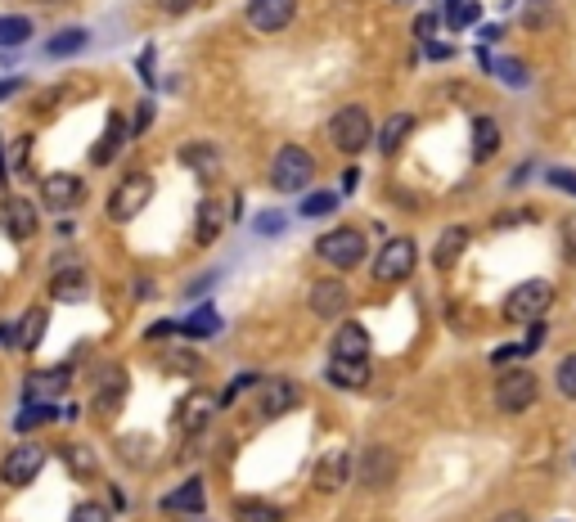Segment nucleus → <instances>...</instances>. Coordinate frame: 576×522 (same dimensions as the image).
<instances>
[{"label":"nucleus","mask_w":576,"mask_h":522,"mask_svg":"<svg viewBox=\"0 0 576 522\" xmlns=\"http://www.w3.org/2000/svg\"><path fill=\"white\" fill-rule=\"evenodd\" d=\"M252 383H257V374H243V378H234V383L221 392V405H234V401H239V392H243V387H252Z\"/></svg>","instance_id":"nucleus-43"},{"label":"nucleus","mask_w":576,"mask_h":522,"mask_svg":"<svg viewBox=\"0 0 576 522\" xmlns=\"http://www.w3.org/2000/svg\"><path fill=\"white\" fill-rule=\"evenodd\" d=\"M545 324H540V320H531V329H527V342H522V351H527V356H531V351H536L540 347V342H545Z\"/></svg>","instance_id":"nucleus-48"},{"label":"nucleus","mask_w":576,"mask_h":522,"mask_svg":"<svg viewBox=\"0 0 576 522\" xmlns=\"http://www.w3.org/2000/svg\"><path fill=\"white\" fill-rule=\"evenodd\" d=\"M554 387H558V396H567V401H576V351H572V356H563V360H558Z\"/></svg>","instance_id":"nucleus-36"},{"label":"nucleus","mask_w":576,"mask_h":522,"mask_svg":"<svg viewBox=\"0 0 576 522\" xmlns=\"http://www.w3.org/2000/svg\"><path fill=\"white\" fill-rule=\"evenodd\" d=\"M347 477H351V455H347V450H329V455L315 464V486H320V491H338Z\"/></svg>","instance_id":"nucleus-22"},{"label":"nucleus","mask_w":576,"mask_h":522,"mask_svg":"<svg viewBox=\"0 0 576 522\" xmlns=\"http://www.w3.org/2000/svg\"><path fill=\"white\" fill-rule=\"evenodd\" d=\"M248 23L257 27V32H284L288 23H293V14H297V0H248Z\"/></svg>","instance_id":"nucleus-10"},{"label":"nucleus","mask_w":576,"mask_h":522,"mask_svg":"<svg viewBox=\"0 0 576 522\" xmlns=\"http://www.w3.org/2000/svg\"><path fill=\"white\" fill-rule=\"evenodd\" d=\"M234 509H239L243 522H279V518H284V513H279L275 504H266V500H239Z\"/></svg>","instance_id":"nucleus-35"},{"label":"nucleus","mask_w":576,"mask_h":522,"mask_svg":"<svg viewBox=\"0 0 576 522\" xmlns=\"http://www.w3.org/2000/svg\"><path fill=\"white\" fill-rule=\"evenodd\" d=\"M329 140L338 153H360L369 140H374V122H369V113L360 104H347L333 113L329 122Z\"/></svg>","instance_id":"nucleus-4"},{"label":"nucleus","mask_w":576,"mask_h":522,"mask_svg":"<svg viewBox=\"0 0 576 522\" xmlns=\"http://www.w3.org/2000/svg\"><path fill=\"white\" fill-rule=\"evenodd\" d=\"M50 297H59V302H86L90 297V275L81 266H59L50 275Z\"/></svg>","instance_id":"nucleus-15"},{"label":"nucleus","mask_w":576,"mask_h":522,"mask_svg":"<svg viewBox=\"0 0 576 522\" xmlns=\"http://www.w3.org/2000/svg\"><path fill=\"white\" fill-rule=\"evenodd\" d=\"M158 9H167V14H189L194 0H158Z\"/></svg>","instance_id":"nucleus-51"},{"label":"nucleus","mask_w":576,"mask_h":522,"mask_svg":"<svg viewBox=\"0 0 576 522\" xmlns=\"http://www.w3.org/2000/svg\"><path fill=\"white\" fill-rule=\"evenodd\" d=\"M234 207H225L221 198H203V207H198V225H194V239H198V248H207V243H216L221 239V230H225V216H230Z\"/></svg>","instance_id":"nucleus-17"},{"label":"nucleus","mask_w":576,"mask_h":522,"mask_svg":"<svg viewBox=\"0 0 576 522\" xmlns=\"http://www.w3.org/2000/svg\"><path fill=\"white\" fill-rule=\"evenodd\" d=\"M27 36H32V18H23V14L0 18V50H14V45H23Z\"/></svg>","instance_id":"nucleus-30"},{"label":"nucleus","mask_w":576,"mask_h":522,"mask_svg":"<svg viewBox=\"0 0 576 522\" xmlns=\"http://www.w3.org/2000/svg\"><path fill=\"white\" fill-rule=\"evenodd\" d=\"M324 378H329L333 387H342V392H360V387L369 383V369H365V360H333Z\"/></svg>","instance_id":"nucleus-26"},{"label":"nucleus","mask_w":576,"mask_h":522,"mask_svg":"<svg viewBox=\"0 0 576 522\" xmlns=\"http://www.w3.org/2000/svg\"><path fill=\"white\" fill-rule=\"evenodd\" d=\"M86 41H90L86 27H63V32H54V36H50L45 54H50V59H72V54H77Z\"/></svg>","instance_id":"nucleus-27"},{"label":"nucleus","mask_w":576,"mask_h":522,"mask_svg":"<svg viewBox=\"0 0 576 522\" xmlns=\"http://www.w3.org/2000/svg\"><path fill=\"white\" fill-rule=\"evenodd\" d=\"M414 266H419V248H414V239H387L383 248H378L374 279L378 284H405V279L414 275Z\"/></svg>","instance_id":"nucleus-6"},{"label":"nucleus","mask_w":576,"mask_h":522,"mask_svg":"<svg viewBox=\"0 0 576 522\" xmlns=\"http://www.w3.org/2000/svg\"><path fill=\"white\" fill-rule=\"evenodd\" d=\"M293 405H302V387L288 383V378H270L266 387H261V419H279V414H288Z\"/></svg>","instance_id":"nucleus-14"},{"label":"nucleus","mask_w":576,"mask_h":522,"mask_svg":"<svg viewBox=\"0 0 576 522\" xmlns=\"http://www.w3.org/2000/svg\"><path fill=\"white\" fill-rule=\"evenodd\" d=\"M450 54H455V45H446V41H428V59H450Z\"/></svg>","instance_id":"nucleus-50"},{"label":"nucleus","mask_w":576,"mask_h":522,"mask_svg":"<svg viewBox=\"0 0 576 522\" xmlns=\"http://www.w3.org/2000/svg\"><path fill=\"white\" fill-rule=\"evenodd\" d=\"M0 189H5V162H0Z\"/></svg>","instance_id":"nucleus-55"},{"label":"nucleus","mask_w":576,"mask_h":522,"mask_svg":"<svg viewBox=\"0 0 576 522\" xmlns=\"http://www.w3.org/2000/svg\"><path fill=\"white\" fill-rule=\"evenodd\" d=\"M54 401H27V410H18V419H14V432H32V428H41V423H50L54 419Z\"/></svg>","instance_id":"nucleus-31"},{"label":"nucleus","mask_w":576,"mask_h":522,"mask_svg":"<svg viewBox=\"0 0 576 522\" xmlns=\"http://www.w3.org/2000/svg\"><path fill=\"white\" fill-rule=\"evenodd\" d=\"M527 356V351H522V342H509V347H495V365H509V360H522Z\"/></svg>","instance_id":"nucleus-45"},{"label":"nucleus","mask_w":576,"mask_h":522,"mask_svg":"<svg viewBox=\"0 0 576 522\" xmlns=\"http://www.w3.org/2000/svg\"><path fill=\"white\" fill-rule=\"evenodd\" d=\"M356 180H360V171H356V167H351V171H347V176H342V194H351V185H356Z\"/></svg>","instance_id":"nucleus-54"},{"label":"nucleus","mask_w":576,"mask_h":522,"mask_svg":"<svg viewBox=\"0 0 576 522\" xmlns=\"http://www.w3.org/2000/svg\"><path fill=\"white\" fill-rule=\"evenodd\" d=\"M68 383H72V369L68 365L32 369V374H27V383H23V392H27V401H54L59 392H68Z\"/></svg>","instance_id":"nucleus-13"},{"label":"nucleus","mask_w":576,"mask_h":522,"mask_svg":"<svg viewBox=\"0 0 576 522\" xmlns=\"http://www.w3.org/2000/svg\"><path fill=\"white\" fill-rule=\"evenodd\" d=\"M162 365L171 369V374H185V378H198L203 374V356H194V351H162Z\"/></svg>","instance_id":"nucleus-34"},{"label":"nucleus","mask_w":576,"mask_h":522,"mask_svg":"<svg viewBox=\"0 0 576 522\" xmlns=\"http://www.w3.org/2000/svg\"><path fill=\"white\" fill-rule=\"evenodd\" d=\"M63 459H68L72 477H81V482H86V477L95 473V455H90L86 446H63Z\"/></svg>","instance_id":"nucleus-37"},{"label":"nucleus","mask_w":576,"mask_h":522,"mask_svg":"<svg viewBox=\"0 0 576 522\" xmlns=\"http://www.w3.org/2000/svg\"><path fill=\"white\" fill-rule=\"evenodd\" d=\"M41 333H45V311H41V306H32V311L23 315V324H18V347L36 351V347H41Z\"/></svg>","instance_id":"nucleus-32"},{"label":"nucleus","mask_w":576,"mask_h":522,"mask_svg":"<svg viewBox=\"0 0 576 522\" xmlns=\"http://www.w3.org/2000/svg\"><path fill=\"white\" fill-rule=\"evenodd\" d=\"M257 230L261 234H284V216H279V212H261L257 216Z\"/></svg>","instance_id":"nucleus-44"},{"label":"nucleus","mask_w":576,"mask_h":522,"mask_svg":"<svg viewBox=\"0 0 576 522\" xmlns=\"http://www.w3.org/2000/svg\"><path fill=\"white\" fill-rule=\"evenodd\" d=\"M518 221H536V212L527 207V212H500V216H495V225H500V230H513Z\"/></svg>","instance_id":"nucleus-46"},{"label":"nucleus","mask_w":576,"mask_h":522,"mask_svg":"<svg viewBox=\"0 0 576 522\" xmlns=\"http://www.w3.org/2000/svg\"><path fill=\"white\" fill-rule=\"evenodd\" d=\"M333 360H365L369 356V333L365 324H342L338 333H333Z\"/></svg>","instance_id":"nucleus-20"},{"label":"nucleus","mask_w":576,"mask_h":522,"mask_svg":"<svg viewBox=\"0 0 576 522\" xmlns=\"http://www.w3.org/2000/svg\"><path fill=\"white\" fill-rule=\"evenodd\" d=\"M495 153H500V126H495V117L477 113L473 117V162H491Z\"/></svg>","instance_id":"nucleus-24"},{"label":"nucleus","mask_w":576,"mask_h":522,"mask_svg":"<svg viewBox=\"0 0 576 522\" xmlns=\"http://www.w3.org/2000/svg\"><path fill=\"white\" fill-rule=\"evenodd\" d=\"M180 162L185 167H203V176H216V167H221V153H216V144H194L189 140L185 149H180Z\"/></svg>","instance_id":"nucleus-29"},{"label":"nucleus","mask_w":576,"mask_h":522,"mask_svg":"<svg viewBox=\"0 0 576 522\" xmlns=\"http://www.w3.org/2000/svg\"><path fill=\"white\" fill-rule=\"evenodd\" d=\"M549 306H554V284H549V279H527V284H518L504 297V320L531 324V320H540Z\"/></svg>","instance_id":"nucleus-3"},{"label":"nucleus","mask_w":576,"mask_h":522,"mask_svg":"<svg viewBox=\"0 0 576 522\" xmlns=\"http://www.w3.org/2000/svg\"><path fill=\"white\" fill-rule=\"evenodd\" d=\"M45 468V450L32 446V441H23V446H14L5 455V464H0V477H5L9 486H27L36 473Z\"/></svg>","instance_id":"nucleus-8"},{"label":"nucleus","mask_w":576,"mask_h":522,"mask_svg":"<svg viewBox=\"0 0 576 522\" xmlns=\"http://www.w3.org/2000/svg\"><path fill=\"white\" fill-rule=\"evenodd\" d=\"M468 239H473V234H468V225H450V230L437 239V248H432V261H437V266H455V261L464 257Z\"/></svg>","instance_id":"nucleus-25"},{"label":"nucleus","mask_w":576,"mask_h":522,"mask_svg":"<svg viewBox=\"0 0 576 522\" xmlns=\"http://www.w3.org/2000/svg\"><path fill=\"white\" fill-rule=\"evenodd\" d=\"M68 522H108V509L104 504H77Z\"/></svg>","instance_id":"nucleus-41"},{"label":"nucleus","mask_w":576,"mask_h":522,"mask_svg":"<svg viewBox=\"0 0 576 522\" xmlns=\"http://www.w3.org/2000/svg\"><path fill=\"white\" fill-rule=\"evenodd\" d=\"M549 185H554V189H563V194H576V171L554 167V171H549Z\"/></svg>","instance_id":"nucleus-42"},{"label":"nucleus","mask_w":576,"mask_h":522,"mask_svg":"<svg viewBox=\"0 0 576 522\" xmlns=\"http://www.w3.org/2000/svg\"><path fill=\"white\" fill-rule=\"evenodd\" d=\"M491 72L504 81V86H527V63H518V59H495Z\"/></svg>","instance_id":"nucleus-39"},{"label":"nucleus","mask_w":576,"mask_h":522,"mask_svg":"<svg viewBox=\"0 0 576 522\" xmlns=\"http://www.w3.org/2000/svg\"><path fill=\"white\" fill-rule=\"evenodd\" d=\"M0 225H5L9 239H32L36 230H41V216H36L32 198H18L9 194L5 203H0Z\"/></svg>","instance_id":"nucleus-9"},{"label":"nucleus","mask_w":576,"mask_h":522,"mask_svg":"<svg viewBox=\"0 0 576 522\" xmlns=\"http://www.w3.org/2000/svg\"><path fill=\"white\" fill-rule=\"evenodd\" d=\"M153 198V180L144 176V171H131V176H122L113 185V194H108V216L113 221H135V216L149 207Z\"/></svg>","instance_id":"nucleus-5"},{"label":"nucleus","mask_w":576,"mask_h":522,"mask_svg":"<svg viewBox=\"0 0 576 522\" xmlns=\"http://www.w3.org/2000/svg\"><path fill=\"white\" fill-rule=\"evenodd\" d=\"M81 176H68V171H59V176L45 180V203L54 207V212H68V207L81 203Z\"/></svg>","instance_id":"nucleus-19"},{"label":"nucleus","mask_w":576,"mask_h":522,"mask_svg":"<svg viewBox=\"0 0 576 522\" xmlns=\"http://www.w3.org/2000/svg\"><path fill=\"white\" fill-rule=\"evenodd\" d=\"M356 477H360V486H369V491H383V486H392V477H396V455L387 446H369L365 455H360Z\"/></svg>","instance_id":"nucleus-11"},{"label":"nucleus","mask_w":576,"mask_h":522,"mask_svg":"<svg viewBox=\"0 0 576 522\" xmlns=\"http://www.w3.org/2000/svg\"><path fill=\"white\" fill-rule=\"evenodd\" d=\"M18 86H23V81H14V77H5V81H0V99H9V95H14V90Z\"/></svg>","instance_id":"nucleus-53"},{"label":"nucleus","mask_w":576,"mask_h":522,"mask_svg":"<svg viewBox=\"0 0 576 522\" xmlns=\"http://www.w3.org/2000/svg\"><path fill=\"white\" fill-rule=\"evenodd\" d=\"M410 131H414V113H392V117H383V126H378V153H387V158H392V153L401 149L405 140H410Z\"/></svg>","instance_id":"nucleus-23"},{"label":"nucleus","mask_w":576,"mask_h":522,"mask_svg":"<svg viewBox=\"0 0 576 522\" xmlns=\"http://www.w3.org/2000/svg\"><path fill=\"white\" fill-rule=\"evenodd\" d=\"M554 18H558L554 0H527V5H522V27H531V32H545Z\"/></svg>","instance_id":"nucleus-33"},{"label":"nucleus","mask_w":576,"mask_h":522,"mask_svg":"<svg viewBox=\"0 0 576 522\" xmlns=\"http://www.w3.org/2000/svg\"><path fill=\"white\" fill-rule=\"evenodd\" d=\"M365 234L351 230V225H338V230L320 234V243H315V257L324 261V266L333 270H356L360 261H365Z\"/></svg>","instance_id":"nucleus-1"},{"label":"nucleus","mask_w":576,"mask_h":522,"mask_svg":"<svg viewBox=\"0 0 576 522\" xmlns=\"http://www.w3.org/2000/svg\"><path fill=\"white\" fill-rule=\"evenodd\" d=\"M207 491H203V477H189L185 486L162 495V513H203Z\"/></svg>","instance_id":"nucleus-18"},{"label":"nucleus","mask_w":576,"mask_h":522,"mask_svg":"<svg viewBox=\"0 0 576 522\" xmlns=\"http://www.w3.org/2000/svg\"><path fill=\"white\" fill-rule=\"evenodd\" d=\"M477 9H482V5H477V0H464V5H450V9H446V23L459 32V27L477 23Z\"/></svg>","instance_id":"nucleus-40"},{"label":"nucleus","mask_w":576,"mask_h":522,"mask_svg":"<svg viewBox=\"0 0 576 522\" xmlns=\"http://www.w3.org/2000/svg\"><path fill=\"white\" fill-rule=\"evenodd\" d=\"M122 144H126V113H108V131L99 135V144L90 149V162H95V167H108Z\"/></svg>","instance_id":"nucleus-21"},{"label":"nucleus","mask_w":576,"mask_h":522,"mask_svg":"<svg viewBox=\"0 0 576 522\" xmlns=\"http://www.w3.org/2000/svg\"><path fill=\"white\" fill-rule=\"evenodd\" d=\"M149 122H153V104H140V108H135L131 131H149Z\"/></svg>","instance_id":"nucleus-49"},{"label":"nucleus","mask_w":576,"mask_h":522,"mask_svg":"<svg viewBox=\"0 0 576 522\" xmlns=\"http://www.w3.org/2000/svg\"><path fill=\"white\" fill-rule=\"evenodd\" d=\"M347 302H351V293L342 279H315L311 284V311L320 315V320H338V315L347 311Z\"/></svg>","instance_id":"nucleus-12"},{"label":"nucleus","mask_w":576,"mask_h":522,"mask_svg":"<svg viewBox=\"0 0 576 522\" xmlns=\"http://www.w3.org/2000/svg\"><path fill=\"white\" fill-rule=\"evenodd\" d=\"M536 396H540V383L531 369H509V374H500V383H495V405H500L504 414L531 410Z\"/></svg>","instance_id":"nucleus-7"},{"label":"nucleus","mask_w":576,"mask_h":522,"mask_svg":"<svg viewBox=\"0 0 576 522\" xmlns=\"http://www.w3.org/2000/svg\"><path fill=\"white\" fill-rule=\"evenodd\" d=\"M315 176V158L302 149V144H284V149L275 153V162H270V185L279 189V194H297V189H306Z\"/></svg>","instance_id":"nucleus-2"},{"label":"nucleus","mask_w":576,"mask_h":522,"mask_svg":"<svg viewBox=\"0 0 576 522\" xmlns=\"http://www.w3.org/2000/svg\"><path fill=\"white\" fill-rule=\"evenodd\" d=\"M176 333H180V324H171V320L149 324V338H153V342H167V338H176Z\"/></svg>","instance_id":"nucleus-47"},{"label":"nucleus","mask_w":576,"mask_h":522,"mask_svg":"<svg viewBox=\"0 0 576 522\" xmlns=\"http://www.w3.org/2000/svg\"><path fill=\"white\" fill-rule=\"evenodd\" d=\"M122 396H126V369L122 365H104V369H99V378H95L99 414H113L117 405H122Z\"/></svg>","instance_id":"nucleus-16"},{"label":"nucleus","mask_w":576,"mask_h":522,"mask_svg":"<svg viewBox=\"0 0 576 522\" xmlns=\"http://www.w3.org/2000/svg\"><path fill=\"white\" fill-rule=\"evenodd\" d=\"M180 333H189V338H216V333H221V315H216V306L203 302L185 324H180Z\"/></svg>","instance_id":"nucleus-28"},{"label":"nucleus","mask_w":576,"mask_h":522,"mask_svg":"<svg viewBox=\"0 0 576 522\" xmlns=\"http://www.w3.org/2000/svg\"><path fill=\"white\" fill-rule=\"evenodd\" d=\"M338 207V189H320V194L302 198V216H329Z\"/></svg>","instance_id":"nucleus-38"},{"label":"nucleus","mask_w":576,"mask_h":522,"mask_svg":"<svg viewBox=\"0 0 576 522\" xmlns=\"http://www.w3.org/2000/svg\"><path fill=\"white\" fill-rule=\"evenodd\" d=\"M140 72L153 81V50H144V54H140Z\"/></svg>","instance_id":"nucleus-52"}]
</instances>
